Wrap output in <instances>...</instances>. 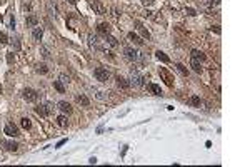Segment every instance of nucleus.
<instances>
[{
  "mask_svg": "<svg viewBox=\"0 0 250 167\" xmlns=\"http://www.w3.org/2000/svg\"><path fill=\"white\" fill-rule=\"evenodd\" d=\"M158 73H160V77L163 79V82H165L167 85H169V87H174V75H172V73H170L165 67H160V69H158Z\"/></svg>",
  "mask_w": 250,
  "mask_h": 167,
  "instance_id": "1",
  "label": "nucleus"
},
{
  "mask_svg": "<svg viewBox=\"0 0 250 167\" xmlns=\"http://www.w3.org/2000/svg\"><path fill=\"white\" fill-rule=\"evenodd\" d=\"M3 132L7 134V135H10V137H17V135H20V130H19V127L15 125L14 122H7V124H5V129H3Z\"/></svg>",
  "mask_w": 250,
  "mask_h": 167,
  "instance_id": "2",
  "label": "nucleus"
},
{
  "mask_svg": "<svg viewBox=\"0 0 250 167\" xmlns=\"http://www.w3.org/2000/svg\"><path fill=\"white\" fill-rule=\"evenodd\" d=\"M94 75H95V79L97 80H100V82H107L108 80V72H107V69H103V67H97L94 70Z\"/></svg>",
  "mask_w": 250,
  "mask_h": 167,
  "instance_id": "3",
  "label": "nucleus"
},
{
  "mask_svg": "<svg viewBox=\"0 0 250 167\" xmlns=\"http://www.w3.org/2000/svg\"><path fill=\"white\" fill-rule=\"evenodd\" d=\"M123 53H125V57H127L129 60H132V62H135V60L140 59L138 52H137V50H134L132 47H125V49H123Z\"/></svg>",
  "mask_w": 250,
  "mask_h": 167,
  "instance_id": "4",
  "label": "nucleus"
},
{
  "mask_svg": "<svg viewBox=\"0 0 250 167\" xmlns=\"http://www.w3.org/2000/svg\"><path fill=\"white\" fill-rule=\"evenodd\" d=\"M22 95H23V99L27 100V102H35V100H37V97H39L34 89H25V90L22 92Z\"/></svg>",
  "mask_w": 250,
  "mask_h": 167,
  "instance_id": "5",
  "label": "nucleus"
},
{
  "mask_svg": "<svg viewBox=\"0 0 250 167\" xmlns=\"http://www.w3.org/2000/svg\"><path fill=\"white\" fill-rule=\"evenodd\" d=\"M90 7H92V8H94V10H95L97 13H100V15H102V13H105V12H107V10H105V7L102 5L98 0H90Z\"/></svg>",
  "mask_w": 250,
  "mask_h": 167,
  "instance_id": "6",
  "label": "nucleus"
},
{
  "mask_svg": "<svg viewBox=\"0 0 250 167\" xmlns=\"http://www.w3.org/2000/svg\"><path fill=\"white\" fill-rule=\"evenodd\" d=\"M143 80H145V79H143L142 75H138V73H134V75H132V79H130V84H132V85H135V87H142L143 84H145Z\"/></svg>",
  "mask_w": 250,
  "mask_h": 167,
  "instance_id": "7",
  "label": "nucleus"
},
{
  "mask_svg": "<svg viewBox=\"0 0 250 167\" xmlns=\"http://www.w3.org/2000/svg\"><path fill=\"white\" fill-rule=\"evenodd\" d=\"M75 100H77L79 104H82L83 107H88V105H90V100H88V97H87V95H83V94H79V95L75 97Z\"/></svg>",
  "mask_w": 250,
  "mask_h": 167,
  "instance_id": "8",
  "label": "nucleus"
},
{
  "mask_svg": "<svg viewBox=\"0 0 250 167\" xmlns=\"http://www.w3.org/2000/svg\"><path fill=\"white\" fill-rule=\"evenodd\" d=\"M0 144H2V146L5 147L7 150H10V152H15V150L19 149V144H17V142H3V140H2Z\"/></svg>",
  "mask_w": 250,
  "mask_h": 167,
  "instance_id": "9",
  "label": "nucleus"
},
{
  "mask_svg": "<svg viewBox=\"0 0 250 167\" xmlns=\"http://www.w3.org/2000/svg\"><path fill=\"white\" fill-rule=\"evenodd\" d=\"M59 109H60L62 112H65V114H70V112H72V105H70L68 102H65V100L59 102Z\"/></svg>",
  "mask_w": 250,
  "mask_h": 167,
  "instance_id": "10",
  "label": "nucleus"
},
{
  "mask_svg": "<svg viewBox=\"0 0 250 167\" xmlns=\"http://www.w3.org/2000/svg\"><path fill=\"white\" fill-rule=\"evenodd\" d=\"M97 30H98L100 33H103V35H107V33H110L112 27L108 25V24H105V22H103V24H100V25L97 27Z\"/></svg>",
  "mask_w": 250,
  "mask_h": 167,
  "instance_id": "11",
  "label": "nucleus"
},
{
  "mask_svg": "<svg viewBox=\"0 0 250 167\" xmlns=\"http://www.w3.org/2000/svg\"><path fill=\"white\" fill-rule=\"evenodd\" d=\"M117 85L120 87V89H129L130 82L127 79H123V77H117Z\"/></svg>",
  "mask_w": 250,
  "mask_h": 167,
  "instance_id": "12",
  "label": "nucleus"
},
{
  "mask_svg": "<svg viewBox=\"0 0 250 167\" xmlns=\"http://www.w3.org/2000/svg\"><path fill=\"white\" fill-rule=\"evenodd\" d=\"M155 55H157V59L162 60L163 64H169V62H170V57H169V55H165V52H162V50H157Z\"/></svg>",
  "mask_w": 250,
  "mask_h": 167,
  "instance_id": "13",
  "label": "nucleus"
},
{
  "mask_svg": "<svg viewBox=\"0 0 250 167\" xmlns=\"http://www.w3.org/2000/svg\"><path fill=\"white\" fill-rule=\"evenodd\" d=\"M32 37H34L35 40H42V37H43V30H42V27H35L34 32H32Z\"/></svg>",
  "mask_w": 250,
  "mask_h": 167,
  "instance_id": "14",
  "label": "nucleus"
},
{
  "mask_svg": "<svg viewBox=\"0 0 250 167\" xmlns=\"http://www.w3.org/2000/svg\"><path fill=\"white\" fill-rule=\"evenodd\" d=\"M25 22H27V25H30V27L39 25V19H37L35 15H28L27 19H25Z\"/></svg>",
  "mask_w": 250,
  "mask_h": 167,
  "instance_id": "15",
  "label": "nucleus"
},
{
  "mask_svg": "<svg viewBox=\"0 0 250 167\" xmlns=\"http://www.w3.org/2000/svg\"><path fill=\"white\" fill-rule=\"evenodd\" d=\"M105 42H107V44H108L110 47H117V45H118L117 39H115V37H112L110 33H107V35H105Z\"/></svg>",
  "mask_w": 250,
  "mask_h": 167,
  "instance_id": "16",
  "label": "nucleus"
},
{
  "mask_svg": "<svg viewBox=\"0 0 250 167\" xmlns=\"http://www.w3.org/2000/svg\"><path fill=\"white\" fill-rule=\"evenodd\" d=\"M190 55H192V59H195V60H205V55H203L200 50H197V49H194Z\"/></svg>",
  "mask_w": 250,
  "mask_h": 167,
  "instance_id": "17",
  "label": "nucleus"
},
{
  "mask_svg": "<svg viewBox=\"0 0 250 167\" xmlns=\"http://www.w3.org/2000/svg\"><path fill=\"white\" fill-rule=\"evenodd\" d=\"M137 28H138V32H140V35H142L143 39H147V40L150 39V32L147 30V28H143V27L140 25V24H137Z\"/></svg>",
  "mask_w": 250,
  "mask_h": 167,
  "instance_id": "18",
  "label": "nucleus"
},
{
  "mask_svg": "<svg viewBox=\"0 0 250 167\" xmlns=\"http://www.w3.org/2000/svg\"><path fill=\"white\" fill-rule=\"evenodd\" d=\"M190 65H192V69H194V70H195L197 73H200V72H202V65H200V62H198V60L192 59V62H190Z\"/></svg>",
  "mask_w": 250,
  "mask_h": 167,
  "instance_id": "19",
  "label": "nucleus"
},
{
  "mask_svg": "<svg viewBox=\"0 0 250 167\" xmlns=\"http://www.w3.org/2000/svg\"><path fill=\"white\" fill-rule=\"evenodd\" d=\"M149 89L155 94V95H162V89H160V85H157V84H149Z\"/></svg>",
  "mask_w": 250,
  "mask_h": 167,
  "instance_id": "20",
  "label": "nucleus"
},
{
  "mask_svg": "<svg viewBox=\"0 0 250 167\" xmlns=\"http://www.w3.org/2000/svg\"><path fill=\"white\" fill-rule=\"evenodd\" d=\"M35 112L39 114V115H42V117H47V109H45V105H37L35 107Z\"/></svg>",
  "mask_w": 250,
  "mask_h": 167,
  "instance_id": "21",
  "label": "nucleus"
},
{
  "mask_svg": "<svg viewBox=\"0 0 250 167\" xmlns=\"http://www.w3.org/2000/svg\"><path fill=\"white\" fill-rule=\"evenodd\" d=\"M54 87H55V90H59L60 94L65 92V87H63V84H62L60 80H55V82H54Z\"/></svg>",
  "mask_w": 250,
  "mask_h": 167,
  "instance_id": "22",
  "label": "nucleus"
},
{
  "mask_svg": "<svg viewBox=\"0 0 250 167\" xmlns=\"http://www.w3.org/2000/svg\"><path fill=\"white\" fill-rule=\"evenodd\" d=\"M57 124L60 127H67V124H68L67 117H65V115H59V117H57Z\"/></svg>",
  "mask_w": 250,
  "mask_h": 167,
  "instance_id": "23",
  "label": "nucleus"
},
{
  "mask_svg": "<svg viewBox=\"0 0 250 167\" xmlns=\"http://www.w3.org/2000/svg\"><path fill=\"white\" fill-rule=\"evenodd\" d=\"M175 67H177V70L182 73V75H189V69L185 65H182V64H175Z\"/></svg>",
  "mask_w": 250,
  "mask_h": 167,
  "instance_id": "24",
  "label": "nucleus"
},
{
  "mask_svg": "<svg viewBox=\"0 0 250 167\" xmlns=\"http://www.w3.org/2000/svg\"><path fill=\"white\" fill-rule=\"evenodd\" d=\"M20 125L23 127V129H30V127H32V122H30L28 117H23V119L20 120Z\"/></svg>",
  "mask_w": 250,
  "mask_h": 167,
  "instance_id": "25",
  "label": "nucleus"
},
{
  "mask_svg": "<svg viewBox=\"0 0 250 167\" xmlns=\"http://www.w3.org/2000/svg\"><path fill=\"white\" fill-rule=\"evenodd\" d=\"M129 39L134 40V42H135V44H138V45H142V44H143V40L140 39L138 35H135V33H129Z\"/></svg>",
  "mask_w": 250,
  "mask_h": 167,
  "instance_id": "26",
  "label": "nucleus"
},
{
  "mask_svg": "<svg viewBox=\"0 0 250 167\" xmlns=\"http://www.w3.org/2000/svg\"><path fill=\"white\" fill-rule=\"evenodd\" d=\"M37 72L39 73H47L48 72V67L45 64H37Z\"/></svg>",
  "mask_w": 250,
  "mask_h": 167,
  "instance_id": "27",
  "label": "nucleus"
},
{
  "mask_svg": "<svg viewBox=\"0 0 250 167\" xmlns=\"http://www.w3.org/2000/svg\"><path fill=\"white\" fill-rule=\"evenodd\" d=\"M190 104H192V105H195V107H198V105H200V97L192 95V97H190Z\"/></svg>",
  "mask_w": 250,
  "mask_h": 167,
  "instance_id": "28",
  "label": "nucleus"
},
{
  "mask_svg": "<svg viewBox=\"0 0 250 167\" xmlns=\"http://www.w3.org/2000/svg\"><path fill=\"white\" fill-rule=\"evenodd\" d=\"M12 49H14V50H20V42H19L17 39L12 40Z\"/></svg>",
  "mask_w": 250,
  "mask_h": 167,
  "instance_id": "29",
  "label": "nucleus"
},
{
  "mask_svg": "<svg viewBox=\"0 0 250 167\" xmlns=\"http://www.w3.org/2000/svg\"><path fill=\"white\" fill-rule=\"evenodd\" d=\"M45 109H47V114H52L55 107H54V104H52V102H47V104H45Z\"/></svg>",
  "mask_w": 250,
  "mask_h": 167,
  "instance_id": "30",
  "label": "nucleus"
},
{
  "mask_svg": "<svg viewBox=\"0 0 250 167\" xmlns=\"http://www.w3.org/2000/svg\"><path fill=\"white\" fill-rule=\"evenodd\" d=\"M0 42H2V44H7V42H8V37H7V33L0 32Z\"/></svg>",
  "mask_w": 250,
  "mask_h": 167,
  "instance_id": "31",
  "label": "nucleus"
},
{
  "mask_svg": "<svg viewBox=\"0 0 250 167\" xmlns=\"http://www.w3.org/2000/svg\"><path fill=\"white\" fill-rule=\"evenodd\" d=\"M42 55H43L45 59H48V57H50V53H48V50H47V49H43V47H42Z\"/></svg>",
  "mask_w": 250,
  "mask_h": 167,
  "instance_id": "32",
  "label": "nucleus"
},
{
  "mask_svg": "<svg viewBox=\"0 0 250 167\" xmlns=\"http://www.w3.org/2000/svg\"><path fill=\"white\" fill-rule=\"evenodd\" d=\"M210 30H212V32H215V33H220V28H218V25L210 27Z\"/></svg>",
  "mask_w": 250,
  "mask_h": 167,
  "instance_id": "33",
  "label": "nucleus"
},
{
  "mask_svg": "<svg viewBox=\"0 0 250 167\" xmlns=\"http://www.w3.org/2000/svg\"><path fill=\"white\" fill-rule=\"evenodd\" d=\"M65 142H67V139H62V140H59V142H57V146H55V147L59 149V147H62L63 144H65Z\"/></svg>",
  "mask_w": 250,
  "mask_h": 167,
  "instance_id": "34",
  "label": "nucleus"
},
{
  "mask_svg": "<svg viewBox=\"0 0 250 167\" xmlns=\"http://www.w3.org/2000/svg\"><path fill=\"white\" fill-rule=\"evenodd\" d=\"M142 3H143V5H152V3H154V0H142Z\"/></svg>",
  "mask_w": 250,
  "mask_h": 167,
  "instance_id": "35",
  "label": "nucleus"
},
{
  "mask_svg": "<svg viewBox=\"0 0 250 167\" xmlns=\"http://www.w3.org/2000/svg\"><path fill=\"white\" fill-rule=\"evenodd\" d=\"M187 13H189V15H192V17H194V15H197V13H195V10H194V8H189V10H187Z\"/></svg>",
  "mask_w": 250,
  "mask_h": 167,
  "instance_id": "36",
  "label": "nucleus"
},
{
  "mask_svg": "<svg viewBox=\"0 0 250 167\" xmlns=\"http://www.w3.org/2000/svg\"><path fill=\"white\" fill-rule=\"evenodd\" d=\"M60 82H68V77H65V75H60Z\"/></svg>",
  "mask_w": 250,
  "mask_h": 167,
  "instance_id": "37",
  "label": "nucleus"
},
{
  "mask_svg": "<svg viewBox=\"0 0 250 167\" xmlns=\"http://www.w3.org/2000/svg\"><path fill=\"white\" fill-rule=\"evenodd\" d=\"M88 162H90V164H95V162H97V159H95V157H90V159H88Z\"/></svg>",
  "mask_w": 250,
  "mask_h": 167,
  "instance_id": "38",
  "label": "nucleus"
},
{
  "mask_svg": "<svg viewBox=\"0 0 250 167\" xmlns=\"http://www.w3.org/2000/svg\"><path fill=\"white\" fill-rule=\"evenodd\" d=\"M220 3V0H212V5H218Z\"/></svg>",
  "mask_w": 250,
  "mask_h": 167,
  "instance_id": "39",
  "label": "nucleus"
},
{
  "mask_svg": "<svg viewBox=\"0 0 250 167\" xmlns=\"http://www.w3.org/2000/svg\"><path fill=\"white\" fill-rule=\"evenodd\" d=\"M68 3H72V5H75V0H68Z\"/></svg>",
  "mask_w": 250,
  "mask_h": 167,
  "instance_id": "40",
  "label": "nucleus"
},
{
  "mask_svg": "<svg viewBox=\"0 0 250 167\" xmlns=\"http://www.w3.org/2000/svg\"><path fill=\"white\" fill-rule=\"evenodd\" d=\"M0 94H2V85H0Z\"/></svg>",
  "mask_w": 250,
  "mask_h": 167,
  "instance_id": "41",
  "label": "nucleus"
}]
</instances>
